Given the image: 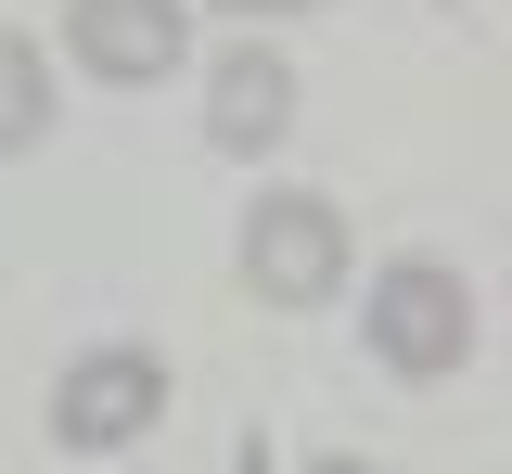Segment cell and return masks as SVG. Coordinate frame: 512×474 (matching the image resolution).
<instances>
[{
  "instance_id": "cell-6",
  "label": "cell",
  "mask_w": 512,
  "mask_h": 474,
  "mask_svg": "<svg viewBox=\"0 0 512 474\" xmlns=\"http://www.w3.org/2000/svg\"><path fill=\"white\" fill-rule=\"evenodd\" d=\"M39 129H52V65H39V39L0 26V154H26Z\"/></svg>"
},
{
  "instance_id": "cell-5",
  "label": "cell",
  "mask_w": 512,
  "mask_h": 474,
  "mask_svg": "<svg viewBox=\"0 0 512 474\" xmlns=\"http://www.w3.org/2000/svg\"><path fill=\"white\" fill-rule=\"evenodd\" d=\"M205 129L231 141V154H269V141L295 129V65L282 52H231L218 90H205Z\"/></svg>"
},
{
  "instance_id": "cell-1",
  "label": "cell",
  "mask_w": 512,
  "mask_h": 474,
  "mask_svg": "<svg viewBox=\"0 0 512 474\" xmlns=\"http://www.w3.org/2000/svg\"><path fill=\"white\" fill-rule=\"evenodd\" d=\"M372 359L384 372H410V385H436V372H461L474 359V295H461V270H436V257H397V270H372Z\"/></svg>"
},
{
  "instance_id": "cell-3",
  "label": "cell",
  "mask_w": 512,
  "mask_h": 474,
  "mask_svg": "<svg viewBox=\"0 0 512 474\" xmlns=\"http://www.w3.org/2000/svg\"><path fill=\"white\" fill-rule=\"evenodd\" d=\"M154 410H167V372L141 346H103V359H77L52 385V449H128Z\"/></svg>"
},
{
  "instance_id": "cell-2",
  "label": "cell",
  "mask_w": 512,
  "mask_h": 474,
  "mask_svg": "<svg viewBox=\"0 0 512 474\" xmlns=\"http://www.w3.org/2000/svg\"><path fill=\"white\" fill-rule=\"evenodd\" d=\"M244 282L269 308H333V282H346V218L320 193H269L244 218Z\"/></svg>"
},
{
  "instance_id": "cell-4",
  "label": "cell",
  "mask_w": 512,
  "mask_h": 474,
  "mask_svg": "<svg viewBox=\"0 0 512 474\" xmlns=\"http://www.w3.org/2000/svg\"><path fill=\"white\" fill-rule=\"evenodd\" d=\"M64 39H77L90 77L154 90V77L180 65V39H192V0H64Z\"/></svg>"
},
{
  "instance_id": "cell-7",
  "label": "cell",
  "mask_w": 512,
  "mask_h": 474,
  "mask_svg": "<svg viewBox=\"0 0 512 474\" xmlns=\"http://www.w3.org/2000/svg\"><path fill=\"white\" fill-rule=\"evenodd\" d=\"M218 13H244V26H256V13H320V0H218Z\"/></svg>"
},
{
  "instance_id": "cell-8",
  "label": "cell",
  "mask_w": 512,
  "mask_h": 474,
  "mask_svg": "<svg viewBox=\"0 0 512 474\" xmlns=\"http://www.w3.org/2000/svg\"><path fill=\"white\" fill-rule=\"evenodd\" d=\"M308 474H372V462H308Z\"/></svg>"
}]
</instances>
